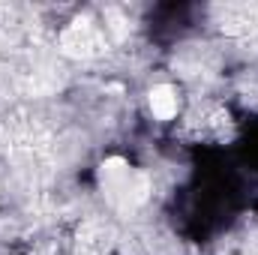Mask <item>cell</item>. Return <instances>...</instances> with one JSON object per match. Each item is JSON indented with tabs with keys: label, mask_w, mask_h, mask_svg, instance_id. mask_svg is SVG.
<instances>
[{
	"label": "cell",
	"mask_w": 258,
	"mask_h": 255,
	"mask_svg": "<svg viewBox=\"0 0 258 255\" xmlns=\"http://www.w3.org/2000/svg\"><path fill=\"white\" fill-rule=\"evenodd\" d=\"M99 189L114 210L129 213L150 198V177L141 168L129 165L126 159L111 156L99 165Z\"/></svg>",
	"instance_id": "cell-1"
},
{
	"label": "cell",
	"mask_w": 258,
	"mask_h": 255,
	"mask_svg": "<svg viewBox=\"0 0 258 255\" xmlns=\"http://www.w3.org/2000/svg\"><path fill=\"white\" fill-rule=\"evenodd\" d=\"M60 45L72 57H93V54L102 51L105 33H102V27L96 21H87V18L84 21H72L63 30V36H60Z\"/></svg>",
	"instance_id": "cell-2"
},
{
	"label": "cell",
	"mask_w": 258,
	"mask_h": 255,
	"mask_svg": "<svg viewBox=\"0 0 258 255\" xmlns=\"http://www.w3.org/2000/svg\"><path fill=\"white\" fill-rule=\"evenodd\" d=\"M147 105H150V114L156 120H174L180 111V93L171 84H156L147 93Z\"/></svg>",
	"instance_id": "cell-3"
}]
</instances>
